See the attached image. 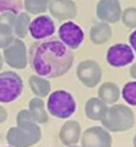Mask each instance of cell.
<instances>
[{
	"label": "cell",
	"mask_w": 136,
	"mask_h": 147,
	"mask_svg": "<svg viewBox=\"0 0 136 147\" xmlns=\"http://www.w3.org/2000/svg\"><path fill=\"white\" fill-rule=\"evenodd\" d=\"M29 59L37 75L57 78L64 76L72 68L74 54L60 40H42L31 46Z\"/></svg>",
	"instance_id": "1"
},
{
	"label": "cell",
	"mask_w": 136,
	"mask_h": 147,
	"mask_svg": "<svg viewBox=\"0 0 136 147\" xmlns=\"http://www.w3.org/2000/svg\"><path fill=\"white\" fill-rule=\"evenodd\" d=\"M17 126L11 127L6 133V141L12 147H31L38 144L42 138L39 124L31 119L29 110L18 113Z\"/></svg>",
	"instance_id": "2"
},
{
	"label": "cell",
	"mask_w": 136,
	"mask_h": 147,
	"mask_svg": "<svg viewBox=\"0 0 136 147\" xmlns=\"http://www.w3.org/2000/svg\"><path fill=\"white\" fill-rule=\"evenodd\" d=\"M103 127L110 133H122L130 130L135 125V114L126 105H113L108 108L101 120Z\"/></svg>",
	"instance_id": "3"
},
{
	"label": "cell",
	"mask_w": 136,
	"mask_h": 147,
	"mask_svg": "<svg viewBox=\"0 0 136 147\" xmlns=\"http://www.w3.org/2000/svg\"><path fill=\"white\" fill-rule=\"evenodd\" d=\"M46 110L54 118L68 119L75 113L77 102L69 92L57 90L48 95Z\"/></svg>",
	"instance_id": "4"
},
{
	"label": "cell",
	"mask_w": 136,
	"mask_h": 147,
	"mask_svg": "<svg viewBox=\"0 0 136 147\" xmlns=\"http://www.w3.org/2000/svg\"><path fill=\"white\" fill-rule=\"evenodd\" d=\"M23 80L15 71L0 73V103H10L20 97L23 92Z\"/></svg>",
	"instance_id": "5"
},
{
	"label": "cell",
	"mask_w": 136,
	"mask_h": 147,
	"mask_svg": "<svg viewBox=\"0 0 136 147\" xmlns=\"http://www.w3.org/2000/svg\"><path fill=\"white\" fill-rule=\"evenodd\" d=\"M3 59L4 62L14 69L23 70L29 64V55L26 46L21 39H15L9 47L3 49Z\"/></svg>",
	"instance_id": "6"
},
{
	"label": "cell",
	"mask_w": 136,
	"mask_h": 147,
	"mask_svg": "<svg viewBox=\"0 0 136 147\" xmlns=\"http://www.w3.org/2000/svg\"><path fill=\"white\" fill-rule=\"evenodd\" d=\"M77 76L87 88H95L103 77V70L99 64L93 59H85L77 66Z\"/></svg>",
	"instance_id": "7"
},
{
	"label": "cell",
	"mask_w": 136,
	"mask_h": 147,
	"mask_svg": "<svg viewBox=\"0 0 136 147\" xmlns=\"http://www.w3.org/2000/svg\"><path fill=\"white\" fill-rule=\"evenodd\" d=\"M135 54L130 45L117 43L110 46L106 53V61L113 68H122L134 62Z\"/></svg>",
	"instance_id": "8"
},
{
	"label": "cell",
	"mask_w": 136,
	"mask_h": 147,
	"mask_svg": "<svg viewBox=\"0 0 136 147\" xmlns=\"http://www.w3.org/2000/svg\"><path fill=\"white\" fill-rule=\"evenodd\" d=\"M82 147H112V136L103 126H91L84 130L81 137Z\"/></svg>",
	"instance_id": "9"
},
{
	"label": "cell",
	"mask_w": 136,
	"mask_h": 147,
	"mask_svg": "<svg viewBox=\"0 0 136 147\" xmlns=\"http://www.w3.org/2000/svg\"><path fill=\"white\" fill-rule=\"evenodd\" d=\"M58 34L60 41L70 50H75L79 48L85 39L83 29L72 21H66L61 24Z\"/></svg>",
	"instance_id": "10"
},
{
	"label": "cell",
	"mask_w": 136,
	"mask_h": 147,
	"mask_svg": "<svg viewBox=\"0 0 136 147\" xmlns=\"http://www.w3.org/2000/svg\"><path fill=\"white\" fill-rule=\"evenodd\" d=\"M48 11L51 17L57 21L66 22L77 17L78 6L73 0H50Z\"/></svg>",
	"instance_id": "11"
},
{
	"label": "cell",
	"mask_w": 136,
	"mask_h": 147,
	"mask_svg": "<svg viewBox=\"0 0 136 147\" xmlns=\"http://www.w3.org/2000/svg\"><path fill=\"white\" fill-rule=\"evenodd\" d=\"M122 4L119 0H99L97 4V16L102 22L116 23L122 17Z\"/></svg>",
	"instance_id": "12"
},
{
	"label": "cell",
	"mask_w": 136,
	"mask_h": 147,
	"mask_svg": "<svg viewBox=\"0 0 136 147\" xmlns=\"http://www.w3.org/2000/svg\"><path fill=\"white\" fill-rule=\"evenodd\" d=\"M56 31V25L50 16L41 15L35 18L29 25V34L31 38L38 41L46 40Z\"/></svg>",
	"instance_id": "13"
},
{
	"label": "cell",
	"mask_w": 136,
	"mask_h": 147,
	"mask_svg": "<svg viewBox=\"0 0 136 147\" xmlns=\"http://www.w3.org/2000/svg\"><path fill=\"white\" fill-rule=\"evenodd\" d=\"M82 127L77 120H67L60 129L59 138L65 146L77 145L82 137Z\"/></svg>",
	"instance_id": "14"
},
{
	"label": "cell",
	"mask_w": 136,
	"mask_h": 147,
	"mask_svg": "<svg viewBox=\"0 0 136 147\" xmlns=\"http://www.w3.org/2000/svg\"><path fill=\"white\" fill-rule=\"evenodd\" d=\"M90 41L95 45H104L112 38V28L109 23L97 22L89 30Z\"/></svg>",
	"instance_id": "15"
},
{
	"label": "cell",
	"mask_w": 136,
	"mask_h": 147,
	"mask_svg": "<svg viewBox=\"0 0 136 147\" xmlns=\"http://www.w3.org/2000/svg\"><path fill=\"white\" fill-rule=\"evenodd\" d=\"M97 97L107 105H113L120 97V90L115 82H103L97 89Z\"/></svg>",
	"instance_id": "16"
},
{
	"label": "cell",
	"mask_w": 136,
	"mask_h": 147,
	"mask_svg": "<svg viewBox=\"0 0 136 147\" xmlns=\"http://www.w3.org/2000/svg\"><path fill=\"white\" fill-rule=\"evenodd\" d=\"M108 105L102 101L99 97H91L86 101L85 115L89 120L92 121H101L105 116Z\"/></svg>",
	"instance_id": "17"
},
{
	"label": "cell",
	"mask_w": 136,
	"mask_h": 147,
	"mask_svg": "<svg viewBox=\"0 0 136 147\" xmlns=\"http://www.w3.org/2000/svg\"><path fill=\"white\" fill-rule=\"evenodd\" d=\"M29 112L31 119L38 124H45L48 122L49 116L42 98H31L29 102Z\"/></svg>",
	"instance_id": "18"
},
{
	"label": "cell",
	"mask_w": 136,
	"mask_h": 147,
	"mask_svg": "<svg viewBox=\"0 0 136 147\" xmlns=\"http://www.w3.org/2000/svg\"><path fill=\"white\" fill-rule=\"evenodd\" d=\"M29 85L31 92L39 98H45L50 94L51 84L48 79L42 77L37 74H34L29 76Z\"/></svg>",
	"instance_id": "19"
},
{
	"label": "cell",
	"mask_w": 136,
	"mask_h": 147,
	"mask_svg": "<svg viewBox=\"0 0 136 147\" xmlns=\"http://www.w3.org/2000/svg\"><path fill=\"white\" fill-rule=\"evenodd\" d=\"M31 19L29 14L26 11H20L16 15V17L13 22V30L15 36L18 39H24L29 32V25H31Z\"/></svg>",
	"instance_id": "20"
},
{
	"label": "cell",
	"mask_w": 136,
	"mask_h": 147,
	"mask_svg": "<svg viewBox=\"0 0 136 147\" xmlns=\"http://www.w3.org/2000/svg\"><path fill=\"white\" fill-rule=\"evenodd\" d=\"M13 23L0 20V49H5L15 41Z\"/></svg>",
	"instance_id": "21"
},
{
	"label": "cell",
	"mask_w": 136,
	"mask_h": 147,
	"mask_svg": "<svg viewBox=\"0 0 136 147\" xmlns=\"http://www.w3.org/2000/svg\"><path fill=\"white\" fill-rule=\"evenodd\" d=\"M50 0H24L23 6L29 15H42L48 9Z\"/></svg>",
	"instance_id": "22"
},
{
	"label": "cell",
	"mask_w": 136,
	"mask_h": 147,
	"mask_svg": "<svg viewBox=\"0 0 136 147\" xmlns=\"http://www.w3.org/2000/svg\"><path fill=\"white\" fill-rule=\"evenodd\" d=\"M120 95L129 105L136 107V80L128 82L120 91Z\"/></svg>",
	"instance_id": "23"
},
{
	"label": "cell",
	"mask_w": 136,
	"mask_h": 147,
	"mask_svg": "<svg viewBox=\"0 0 136 147\" xmlns=\"http://www.w3.org/2000/svg\"><path fill=\"white\" fill-rule=\"evenodd\" d=\"M120 20L127 28L136 29V7L129 6L126 9H124Z\"/></svg>",
	"instance_id": "24"
},
{
	"label": "cell",
	"mask_w": 136,
	"mask_h": 147,
	"mask_svg": "<svg viewBox=\"0 0 136 147\" xmlns=\"http://www.w3.org/2000/svg\"><path fill=\"white\" fill-rule=\"evenodd\" d=\"M21 9H22L21 0H0V14L6 11L19 14Z\"/></svg>",
	"instance_id": "25"
},
{
	"label": "cell",
	"mask_w": 136,
	"mask_h": 147,
	"mask_svg": "<svg viewBox=\"0 0 136 147\" xmlns=\"http://www.w3.org/2000/svg\"><path fill=\"white\" fill-rule=\"evenodd\" d=\"M129 43H130L131 48L133 49L134 53H136V29H134L133 32H131L129 36Z\"/></svg>",
	"instance_id": "26"
},
{
	"label": "cell",
	"mask_w": 136,
	"mask_h": 147,
	"mask_svg": "<svg viewBox=\"0 0 136 147\" xmlns=\"http://www.w3.org/2000/svg\"><path fill=\"white\" fill-rule=\"evenodd\" d=\"M6 119H7V112H6L4 107L0 105V124L3 123V122H5Z\"/></svg>",
	"instance_id": "27"
},
{
	"label": "cell",
	"mask_w": 136,
	"mask_h": 147,
	"mask_svg": "<svg viewBox=\"0 0 136 147\" xmlns=\"http://www.w3.org/2000/svg\"><path fill=\"white\" fill-rule=\"evenodd\" d=\"M130 76L136 80V61L132 63V66L130 67Z\"/></svg>",
	"instance_id": "28"
},
{
	"label": "cell",
	"mask_w": 136,
	"mask_h": 147,
	"mask_svg": "<svg viewBox=\"0 0 136 147\" xmlns=\"http://www.w3.org/2000/svg\"><path fill=\"white\" fill-rule=\"evenodd\" d=\"M3 62H4V59H3V55L0 53V70H1L2 67H3Z\"/></svg>",
	"instance_id": "29"
},
{
	"label": "cell",
	"mask_w": 136,
	"mask_h": 147,
	"mask_svg": "<svg viewBox=\"0 0 136 147\" xmlns=\"http://www.w3.org/2000/svg\"><path fill=\"white\" fill-rule=\"evenodd\" d=\"M133 146L136 147V135L134 136V138H133Z\"/></svg>",
	"instance_id": "30"
},
{
	"label": "cell",
	"mask_w": 136,
	"mask_h": 147,
	"mask_svg": "<svg viewBox=\"0 0 136 147\" xmlns=\"http://www.w3.org/2000/svg\"><path fill=\"white\" fill-rule=\"evenodd\" d=\"M66 147H82V146H79V145H71V146H66Z\"/></svg>",
	"instance_id": "31"
},
{
	"label": "cell",
	"mask_w": 136,
	"mask_h": 147,
	"mask_svg": "<svg viewBox=\"0 0 136 147\" xmlns=\"http://www.w3.org/2000/svg\"><path fill=\"white\" fill-rule=\"evenodd\" d=\"M4 147H12V146H10V145H9V146H4Z\"/></svg>",
	"instance_id": "32"
}]
</instances>
